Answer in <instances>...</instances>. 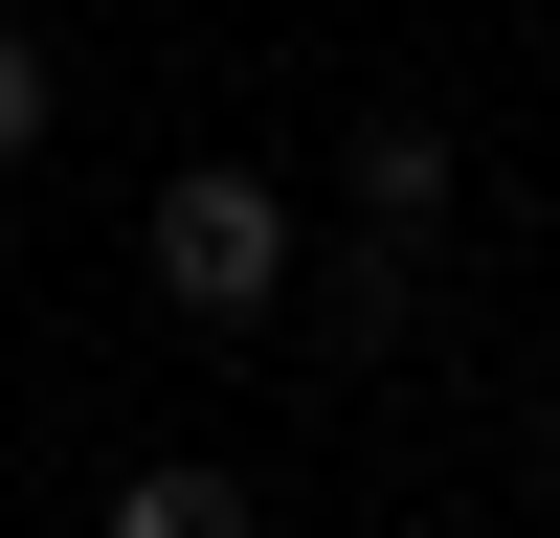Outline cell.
<instances>
[{"label":"cell","mask_w":560,"mask_h":538,"mask_svg":"<svg viewBox=\"0 0 560 538\" xmlns=\"http://www.w3.org/2000/svg\"><path fill=\"white\" fill-rule=\"evenodd\" d=\"M113 538H269L247 471H113Z\"/></svg>","instance_id":"3"},{"label":"cell","mask_w":560,"mask_h":538,"mask_svg":"<svg viewBox=\"0 0 560 538\" xmlns=\"http://www.w3.org/2000/svg\"><path fill=\"white\" fill-rule=\"evenodd\" d=\"M359 224H382V247L448 224V134H427V113H359Z\"/></svg>","instance_id":"2"},{"label":"cell","mask_w":560,"mask_h":538,"mask_svg":"<svg viewBox=\"0 0 560 538\" xmlns=\"http://www.w3.org/2000/svg\"><path fill=\"white\" fill-rule=\"evenodd\" d=\"M135 269H158V314L247 337V314H292V202H269L247 157H179V179H158V224H135Z\"/></svg>","instance_id":"1"},{"label":"cell","mask_w":560,"mask_h":538,"mask_svg":"<svg viewBox=\"0 0 560 538\" xmlns=\"http://www.w3.org/2000/svg\"><path fill=\"white\" fill-rule=\"evenodd\" d=\"M45 113H68V68H45V45H23V23H0V179H23V157H45Z\"/></svg>","instance_id":"4"},{"label":"cell","mask_w":560,"mask_h":538,"mask_svg":"<svg viewBox=\"0 0 560 538\" xmlns=\"http://www.w3.org/2000/svg\"><path fill=\"white\" fill-rule=\"evenodd\" d=\"M538 493H560V404H538Z\"/></svg>","instance_id":"5"}]
</instances>
